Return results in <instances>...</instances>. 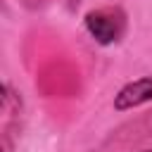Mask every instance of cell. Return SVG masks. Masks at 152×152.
Returning <instances> with one entry per match:
<instances>
[{
	"label": "cell",
	"mask_w": 152,
	"mask_h": 152,
	"mask_svg": "<svg viewBox=\"0 0 152 152\" xmlns=\"http://www.w3.org/2000/svg\"><path fill=\"white\" fill-rule=\"evenodd\" d=\"M86 28L97 43L109 45L121 38V33L126 28V17L121 10H114V7L93 10L86 14Z\"/></svg>",
	"instance_id": "6da1fadb"
},
{
	"label": "cell",
	"mask_w": 152,
	"mask_h": 152,
	"mask_svg": "<svg viewBox=\"0 0 152 152\" xmlns=\"http://www.w3.org/2000/svg\"><path fill=\"white\" fill-rule=\"evenodd\" d=\"M150 100H152V76H142V78H138V81L126 83V86L116 93L114 107H116L119 112H124V109H133V107H138V104H145V102H150Z\"/></svg>",
	"instance_id": "7a4b0ae2"
}]
</instances>
